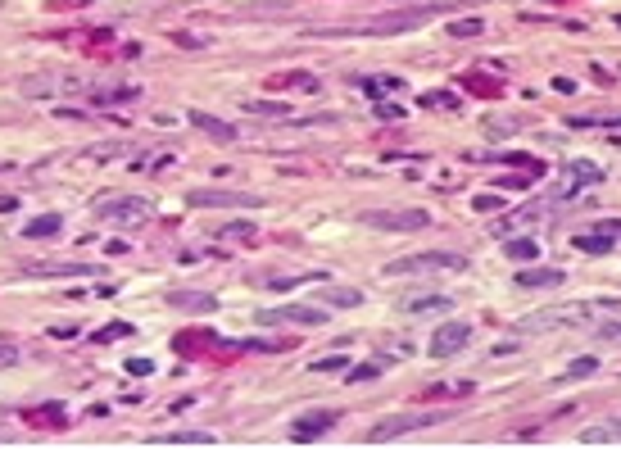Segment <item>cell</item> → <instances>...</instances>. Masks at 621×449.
Instances as JSON below:
<instances>
[{
    "instance_id": "cell-1",
    "label": "cell",
    "mask_w": 621,
    "mask_h": 449,
    "mask_svg": "<svg viewBox=\"0 0 621 449\" xmlns=\"http://www.w3.org/2000/svg\"><path fill=\"white\" fill-rule=\"evenodd\" d=\"M613 313H621V300H576V304H553V309H540V313H531V318H522V331L576 327V322L613 318Z\"/></svg>"
},
{
    "instance_id": "cell-2",
    "label": "cell",
    "mask_w": 621,
    "mask_h": 449,
    "mask_svg": "<svg viewBox=\"0 0 621 449\" xmlns=\"http://www.w3.org/2000/svg\"><path fill=\"white\" fill-rule=\"evenodd\" d=\"M467 268L463 254L454 250H426V254H404V259H390L386 272L390 277H422V272H458Z\"/></svg>"
},
{
    "instance_id": "cell-3",
    "label": "cell",
    "mask_w": 621,
    "mask_h": 449,
    "mask_svg": "<svg viewBox=\"0 0 621 449\" xmlns=\"http://www.w3.org/2000/svg\"><path fill=\"white\" fill-rule=\"evenodd\" d=\"M440 14V5H413V9H390V14H377L363 23V32L368 36H395V32H413V27H422L426 18Z\"/></svg>"
},
{
    "instance_id": "cell-4",
    "label": "cell",
    "mask_w": 621,
    "mask_h": 449,
    "mask_svg": "<svg viewBox=\"0 0 621 449\" xmlns=\"http://www.w3.org/2000/svg\"><path fill=\"white\" fill-rule=\"evenodd\" d=\"M100 218H109L113 227H141L150 214H155V205L150 200H141V195H113V200H100Z\"/></svg>"
},
{
    "instance_id": "cell-5",
    "label": "cell",
    "mask_w": 621,
    "mask_h": 449,
    "mask_svg": "<svg viewBox=\"0 0 621 449\" xmlns=\"http://www.w3.org/2000/svg\"><path fill=\"white\" fill-rule=\"evenodd\" d=\"M440 422V413H399V417H386V422H377L368 436H363V445H386V441H399V436L408 431H422V427Z\"/></svg>"
},
{
    "instance_id": "cell-6",
    "label": "cell",
    "mask_w": 621,
    "mask_h": 449,
    "mask_svg": "<svg viewBox=\"0 0 621 449\" xmlns=\"http://www.w3.org/2000/svg\"><path fill=\"white\" fill-rule=\"evenodd\" d=\"M190 209H259L263 200L250 191H186Z\"/></svg>"
},
{
    "instance_id": "cell-7",
    "label": "cell",
    "mask_w": 621,
    "mask_h": 449,
    "mask_svg": "<svg viewBox=\"0 0 621 449\" xmlns=\"http://www.w3.org/2000/svg\"><path fill=\"white\" fill-rule=\"evenodd\" d=\"M336 422H340L336 408H313V413H304V417H295V422H291V445H309V441H318V436H322V431H331Z\"/></svg>"
},
{
    "instance_id": "cell-8",
    "label": "cell",
    "mask_w": 621,
    "mask_h": 449,
    "mask_svg": "<svg viewBox=\"0 0 621 449\" xmlns=\"http://www.w3.org/2000/svg\"><path fill=\"white\" fill-rule=\"evenodd\" d=\"M599 181H603V168L589 164V159H576V164L562 168V186H558L553 200H567V195H576V191H585V186H599Z\"/></svg>"
},
{
    "instance_id": "cell-9",
    "label": "cell",
    "mask_w": 621,
    "mask_h": 449,
    "mask_svg": "<svg viewBox=\"0 0 621 449\" xmlns=\"http://www.w3.org/2000/svg\"><path fill=\"white\" fill-rule=\"evenodd\" d=\"M467 340H472V327H467V322H440V331L431 336V359H454Z\"/></svg>"
},
{
    "instance_id": "cell-10",
    "label": "cell",
    "mask_w": 621,
    "mask_h": 449,
    "mask_svg": "<svg viewBox=\"0 0 621 449\" xmlns=\"http://www.w3.org/2000/svg\"><path fill=\"white\" fill-rule=\"evenodd\" d=\"M259 322H272V327H322L327 313H322V309H304V304H291V309L259 313Z\"/></svg>"
},
{
    "instance_id": "cell-11",
    "label": "cell",
    "mask_w": 621,
    "mask_h": 449,
    "mask_svg": "<svg viewBox=\"0 0 621 449\" xmlns=\"http://www.w3.org/2000/svg\"><path fill=\"white\" fill-rule=\"evenodd\" d=\"M363 223H372V227H390V232H422L431 218H426L422 209H408V214H363Z\"/></svg>"
},
{
    "instance_id": "cell-12",
    "label": "cell",
    "mask_w": 621,
    "mask_h": 449,
    "mask_svg": "<svg viewBox=\"0 0 621 449\" xmlns=\"http://www.w3.org/2000/svg\"><path fill=\"white\" fill-rule=\"evenodd\" d=\"M186 118H190V127H200L204 137L223 141V146H227V141H236V123H223V118H214V113H204V109H190Z\"/></svg>"
},
{
    "instance_id": "cell-13",
    "label": "cell",
    "mask_w": 621,
    "mask_h": 449,
    "mask_svg": "<svg viewBox=\"0 0 621 449\" xmlns=\"http://www.w3.org/2000/svg\"><path fill=\"white\" fill-rule=\"evenodd\" d=\"M168 304H173V309H186V313H214L218 309V300L204 295V291H168Z\"/></svg>"
},
{
    "instance_id": "cell-14",
    "label": "cell",
    "mask_w": 621,
    "mask_h": 449,
    "mask_svg": "<svg viewBox=\"0 0 621 449\" xmlns=\"http://www.w3.org/2000/svg\"><path fill=\"white\" fill-rule=\"evenodd\" d=\"M512 286H522V291H544V286H562V272L558 268H526L512 277Z\"/></svg>"
},
{
    "instance_id": "cell-15",
    "label": "cell",
    "mask_w": 621,
    "mask_h": 449,
    "mask_svg": "<svg viewBox=\"0 0 621 449\" xmlns=\"http://www.w3.org/2000/svg\"><path fill=\"white\" fill-rule=\"evenodd\" d=\"M32 277H91V263H27Z\"/></svg>"
},
{
    "instance_id": "cell-16",
    "label": "cell",
    "mask_w": 621,
    "mask_h": 449,
    "mask_svg": "<svg viewBox=\"0 0 621 449\" xmlns=\"http://www.w3.org/2000/svg\"><path fill=\"white\" fill-rule=\"evenodd\" d=\"M503 254H508V259H517V263H535V259H540V245H535L531 236H508Z\"/></svg>"
},
{
    "instance_id": "cell-17",
    "label": "cell",
    "mask_w": 621,
    "mask_h": 449,
    "mask_svg": "<svg viewBox=\"0 0 621 449\" xmlns=\"http://www.w3.org/2000/svg\"><path fill=\"white\" fill-rule=\"evenodd\" d=\"M322 304H331V309H354V304H363V295L358 291H345V286H322Z\"/></svg>"
},
{
    "instance_id": "cell-18",
    "label": "cell",
    "mask_w": 621,
    "mask_h": 449,
    "mask_svg": "<svg viewBox=\"0 0 621 449\" xmlns=\"http://www.w3.org/2000/svg\"><path fill=\"white\" fill-rule=\"evenodd\" d=\"M150 445H218V436H209V431H168V436H155Z\"/></svg>"
},
{
    "instance_id": "cell-19",
    "label": "cell",
    "mask_w": 621,
    "mask_h": 449,
    "mask_svg": "<svg viewBox=\"0 0 621 449\" xmlns=\"http://www.w3.org/2000/svg\"><path fill=\"white\" fill-rule=\"evenodd\" d=\"M576 250L580 254H608V250H613V236H608L603 227H599V232H580L576 236Z\"/></svg>"
},
{
    "instance_id": "cell-20",
    "label": "cell",
    "mask_w": 621,
    "mask_h": 449,
    "mask_svg": "<svg viewBox=\"0 0 621 449\" xmlns=\"http://www.w3.org/2000/svg\"><path fill=\"white\" fill-rule=\"evenodd\" d=\"M272 87H295V91H318L313 73H272Z\"/></svg>"
},
{
    "instance_id": "cell-21",
    "label": "cell",
    "mask_w": 621,
    "mask_h": 449,
    "mask_svg": "<svg viewBox=\"0 0 621 449\" xmlns=\"http://www.w3.org/2000/svg\"><path fill=\"white\" fill-rule=\"evenodd\" d=\"M218 236H223V241H250V236H259V227H254L250 218H241V223H223Z\"/></svg>"
},
{
    "instance_id": "cell-22",
    "label": "cell",
    "mask_w": 621,
    "mask_h": 449,
    "mask_svg": "<svg viewBox=\"0 0 621 449\" xmlns=\"http://www.w3.org/2000/svg\"><path fill=\"white\" fill-rule=\"evenodd\" d=\"M60 227H64L60 214H46V218H32V223H27V236H32V241H41V236H55Z\"/></svg>"
},
{
    "instance_id": "cell-23",
    "label": "cell",
    "mask_w": 621,
    "mask_h": 449,
    "mask_svg": "<svg viewBox=\"0 0 621 449\" xmlns=\"http://www.w3.org/2000/svg\"><path fill=\"white\" fill-rule=\"evenodd\" d=\"M245 113H254V118H291V109L277 100H250L245 104Z\"/></svg>"
},
{
    "instance_id": "cell-24",
    "label": "cell",
    "mask_w": 621,
    "mask_h": 449,
    "mask_svg": "<svg viewBox=\"0 0 621 449\" xmlns=\"http://www.w3.org/2000/svg\"><path fill=\"white\" fill-rule=\"evenodd\" d=\"M404 309L408 313H440V309H449V295H417V300H408Z\"/></svg>"
},
{
    "instance_id": "cell-25",
    "label": "cell",
    "mask_w": 621,
    "mask_h": 449,
    "mask_svg": "<svg viewBox=\"0 0 621 449\" xmlns=\"http://www.w3.org/2000/svg\"><path fill=\"white\" fill-rule=\"evenodd\" d=\"M481 32H485L481 18H454V23H449V36H458V41H467V36H481Z\"/></svg>"
},
{
    "instance_id": "cell-26",
    "label": "cell",
    "mask_w": 621,
    "mask_h": 449,
    "mask_svg": "<svg viewBox=\"0 0 621 449\" xmlns=\"http://www.w3.org/2000/svg\"><path fill=\"white\" fill-rule=\"evenodd\" d=\"M422 104H426V109H449V113H454L458 109V95L454 91H426Z\"/></svg>"
},
{
    "instance_id": "cell-27",
    "label": "cell",
    "mask_w": 621,
    "mask_h": 449,
    "mask_svg": "<svg viewBox=\"0 0 621 449\" xmlns=\"http://www.w3.org/2000/svg\"><path fill=\"white\" fill-rule=\"evenodd\" d=\"M463 87L476 91V95H499V82H494V78H481V73H467Z\"/></svg>"
},
{
    "instance_id": "cell-28",
    "label": "cell",
    "mask_w": 621,
    "mask_h": 449,
    "mask_svg": "<svg viewBox=\"0 0 621 449\" xmlns=\"http://www.w3.org/2000/svg\"><path fill=\"white\" fill-rule=\"evenodd\" d=\"M363 87H368V95H386V91H404V78H368Z\"/></svg>"
},
{
    "instance_id": "cell-29",
    "label": "cell",
    "mask_w": 621,
    "mask_h": 449,
    "mask_svg": "<svg viewBox=\"0 0 621 449\" xmlns=\"http://www.w3.org/2000/svg\"><path fill=\"white\" fill-rule=\"evenodd\" d=\"M118 336H132V322H113V327H104V331H95V340H118Z\"/></svg>"
},
{
    "instance_id": "cell-30",
    "label": "cell",
    "mask_w": 621,
    "mask_h": 449,
    "mask_svg": "<svg viewBox=\"0 0 621 449\" xmlns=\"http://www.w3.org/2000/svg\"><path fill=\"white\" fill-rule=\"evenodd\" d=\"M23 91H27V95H50V91H55V82H50V78H27V82H23Z\"/></svg>"
},
{
    "instance_id": "cell-31",
    "label": "cell",
    "mask_w": 621,
    "mask_h": 449,
    "mask_svg": "<svg viewBox=\"0 0 621 449\" xmlns=\"http://www.w3.org/2000/svg\"><path fill=\"white\" fill-rule=\"evenodd\" d=\"M594 368H599V359H576V363L567 368V381H571V377H589Z\"/></svg>"
},
{
    "instance_id": "cell-32",
    "label": "cell",
    "mask_w": 621,
    "mask_h": 449,
    "mask_svg": "<svg viewBox=\"0 0 621 449\" xmlns=\"http://www.w3.org/2000/svg\"><path fill=\"white\" fill-rule=\"evenodd\" d=\"M340 368H345V359H340V354H327V359L313 363V372H340Z\"/></svg>"
},
{
    "instance_id": "cell-33",
    "label": "cell",
    "mask_w": 621,
    "mask_h": 449,
    "mask_svg": "<svg viewBox=\"0 0 621 449\" xmlns=\"http://www.w3.org/2000/svg\"><path fill=\"white\" fill-rule=\"evenodd\" d=\"M377 118H404V104H395V100H381V104H377Z\"/></svg>"
},
{
    "instance_id": "cell-34",
    "label": "cell",
    "mask_w": 621,
    "mask_h": 449,
    "mask_svg": "<svg viewBox=\"0 0 621 449\" xmlns=\"http://www.w3.org/2000/svg\"><path fill=\"white\" fill-rule=\"evenodd\" d=\"M127 372L132 377H146V372H155V363L150 359H127Z\"/></svg>"
},
{
    "instance_id": "cell-35",
    "label": "cell",
    "mask_w": 621,
    "mask_h": 449,
    "mask_svg": "<svg viewBox=\"0 0 621 449\" xmlns=\"http://www.w3.org/2000/svg\"><path fill=\"white\" fill-rule=\"evenodd\" d=\"M494 181H499L503 191H526L531 186V177H494Z\"/></svg>"
},
{
    "instance_id": "cell-36",
    "label": "cell",
    "mask_w": 621,
    "mask_h": 449,
    "mask_svg": "<svg viewBox=\"0 0 621 449\" xmlns=\"http://www.w3.org/2000/svg\"><path fill=\"white\" fill-rule=\"evenodd\" d=\"M476 209H481V214H490V209H499V195H476Z\"/></svg>"
},
{
    "instance_id": "cell-37",
    "label": "cell",
    "mask_w": 621,
    "mask_h": 449,
    "mask_svg": "<svg viewBox=\"0 0 621 449\" xmlns=\"http://www.w3.org/2000/svg\"><path fill=\"white\" fill-rule=\"evenodd\" d=\"M14 359H18V354H14V345H0V368H9Z\"/></svg>"
},
{
    "instance_id": "cell-38",
    "label": "cell",
    "mask_w": 621,
    "mask_h": 449,
    "mask_svg": "<svg viewBox=\"0 0 621 449\" xmlns=\"http://www.w3.org/2000/svg\"><path fill=\"white\" fill-rule=\"evenodd\" d=\"M603 232L608 236H621V223H603Z\"/></svg>"
},
{
    "instance_id": "cell-39",
    "label": "cell",
    "mask_w": 621,
    "mask_h": 449,
    "mask_svg": "<svg viewBox=\"0 0 621 449\" xmlns=\"http://www.w3.org/2000/svg\"><path fill=\"white\" fill-rule=\"evenodd\" d=\"M603 336H621V327H603Z\"/></svg>"
},
{
    "instance_id": "cell-40",
    "label": "cell",
    "mask_w": 621,
    "mask_h": 449,
    "mask_svg": "<svg viewBox=\"0 0 621 449\" xmlns=\"http://www.w3.org/2000/svg\"><path fill=\"white\" fill-rule=\"evenodd\" d=\"M613 422H617V427H621V413H617V417H613Z\"/></svg>"
},
{
    "instance_id": "cell-41",
    "label": "cell",
    "mask_w": 621,
    "mask_h": 449,
    "mask_svg": "<svg viewBox=\"0 0 621 449\" xmlns=\"http://www.w3.org/2000/svg\"><path fill=\"white\" fill-rule=\"evenodd\" d=\"M617 27H621V14H617Z\"/></svg>"
}]
</instances>
